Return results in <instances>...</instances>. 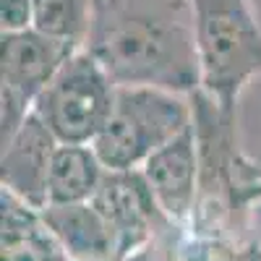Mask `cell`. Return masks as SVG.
Returning <instances> with one entry per match:
<instances>
[{
    "label": "cell",
    "mask_w": 261,
    "mask_h": 261,
    "mask_svg": "<svg viewBox=\"0 0 261 261\" xmlns=\"http://www.w3.org/2000/svg\"><path fill=\"white\" fill-rule=\"evenodd\" d=\"M84 47L118 86H154L183 97L201 89L191 0H97Z\"/></svg>",
    "instance_id": "1"
},
{
    "label": "cell",
    "mask_w": 261,
    "mask_h": 261,
    "mask_svg": "<svg viewBox=\"0 0 261 261\" xmlns=\"http://www.w3.org/2000/svg\"><path fill=\"white\" fill-rule=\"evenodd\" d=\"M201 63V92L238 118L243 89L261 76V24L248 0H191Z\"/></svg>",
    "instance_id": "2"
},
{
    "label": "cell",
    "mask_w": 261,
    "mask_h": 261,
    "mask_svg": "<svg viewBox=\"0 0 261 261\" xmlns=\"http://www.w3.org/2000/svg\"><path fill=\"white\" fill-rule=\"evenodd\" d=\"M191 123V97L154 86H118L113 115L92 146L107 170H136Z\"/></svg>",
    "instance_id": "3"
},
{
    "label": "cell",
    "mask_w": 261,
    "mask_h": 261,
    "mask_svg": "<svg viewBox=\"0 0 261 261\" xmlns=\"http://www.w3.org/2000/svg\"><path fill=\"white\" fill-rule=\"evenodd\" d=\"M118 84L86 50H76L34 99V115L60 144H94L115 107Z\"/></svg>",
    "instance_id": "4"
},
{
    "label": "cell",
    "mask_w": 261,
    "mask_h": 261,
    "mask_svg": "<svg viewBox=\"0 0 261 261\" xmlns=\"http://www.w3.org/2000/svg\"><path fill=\"white\" fill-rule=\"evenodd\" d=\"M92 204L113 227L118 241V261L144 246L149 238L175 225L157 204L141 167L136 170H105L102 183L92 196Z\"/></svg>",
    "instance_id": "5"
},
{
    "label": "cell",
    "mask_w": 261,
    "mask_h": 261,
    "mask_svg": "<svg viewBox=\"0 0 261 261\" xmlns=\"http://www.w3.org/2000/svg\"><path fill=\"white\" fill-rule=\"evenodd\" d=\"M141 172L149 180L151 193H154L162 212L175 225L188 227L196 204H199V175H201L196 125L191 123L183 134L160 146L141 165Z\"/></svg>",
    "instance_id": "6"
},
{
    "label": "cell",
    "mask_w": 261,
    "mask_h": 261,
    "mask_svg": "<svg viewBox=\"0 0 261 261\" xmlns=\"http://www.w3.org/2000/svg\"><path fill=\"white\" fill-rule=\"evenodd\" d=\"M81 45L47 37L37 29L0 32V89H8L34 107L39 92L53 81Z\"/></svg>",
    "instance_id": "7"
},
{
    "label": "cell",
    "mask_w": 261,
    "mask_h": 261,
    "mask_svg": "<svg viewBox=\"0 0 261 261\" xmlns=\"http://www.w3.org/2000/svg\"><path fill=\"white\" fill-rule=\"evenodd\" d=\"M58 139L34 113L16 130V136L3 146L0 157V186L34 209L47 206V175L58 149Z\"/></svg>",
    "instance_id": "8"
},
{
    "label": "cell",
    "mask_w": 261,
    "mask_h": 261,
    "mask_svg": "<svg viewBox=\"0 0 261 261\" xmlns=\"http://www.w3.org/2000/svg\"><path fill=\"white\" fill-rule=\"evenodd\" d=\"M39 214L71 261H118L115 232L92 201L47 204Z\"/></svg>",
    "instance_id": "9"
},
{
    "label": "cell",
    "mask_w": 261,
    "mask_h": 261,
    "mask_svg": "<svg viewBox=\"0 0 261 261\" xmlns=\"http://www.w3.org/2000/svg\"><path fill=\"white\" fill-rule=\"evenodd\" d=\"M0 261H71L39 209L0 191Z\"/></svg>",
    "instance_id": "10"
},
{
    "label": "cell",
    "mask_w": 261,
    "mask_h": 261,
    "mask_svg": "<svg viewBox=\"0 0 261 261\" xmlns=\"http://www.w3.org/2000/svg\"><path fill=\"white\" fill-rule=\"evenodd\" d=\"M105 170L92 144H58L47 175V204L92 201Z\"/></svg>",
    "instance_id": "11"
},
{
    "label": "cell",
    "mask_w": 261,
    "mask_h": 261,
    "mask_svg": "<svg viewBox=\"0 0 261 261\" xmlns=\"http://www.w3.org/2000/svg\"><path fill=\"white\" fill-rule=\"evenodd\" d=\"M32 6H34L32 29L47 37L76 42L81 47L86 45L97 0H32Z\"/></svg>",
    "instance_id": "12"
},
{
    "label": "cell",
    "mask_w": 261,
    "mask_h": 261,
    "mask_svg": "<svg viewBox=\"0 0 261 261\" xmlns=\"http://www.w3.org/2000/svg\"><path fill=\"white\" fill-rule=\"evenodd\" d=\"M183 235L186 227L170 225L167 230L149 238L136 251H130L123 261H183Z\"/></svg>",
    "instance_id": "13"
},
{
    "label": "cell",
    "mask_w": 261,
    "mask_h": 261,
    "mask_svg": "<svg viewBox=\"0 0 261 261\" xmlns=\"http://www.w3.org/2000/svg\"><path fill=\"white\" fill-rule=\"evenodd\" d=\"M261 201V157H241L235 162V204L246 209Z\"/></svg>",
    "instance_id": "14"
},
{
    "label": "cell",
    "mask_w": 261,
    "mask_h": 261,
    "mask_svg": "<svg viewBox=\"0 0 261 261\" xmlns=\"http://www.w3.org/2000/svg\"><path fill=\"white\" fill-rule=\"evenodd\" d=\"M34 27L32 0H0V32H27Z\"/></svg>",
    "instance_id": "15"
},
{
    "label": "cell",
    "mask_w": 261,
    "mask_h": 261,
    "mask_svg": "<svg viewBox=\"0 0 261 261\" xmlns=\"http://www.w3.org/2000/svg\"><path fill=\"white\" fill-rule=\"evenodd\" d=\"M256 261H261V248H258V256H256Z\"/></svg>",
    "instance_id": "16"
}]
</instances>
